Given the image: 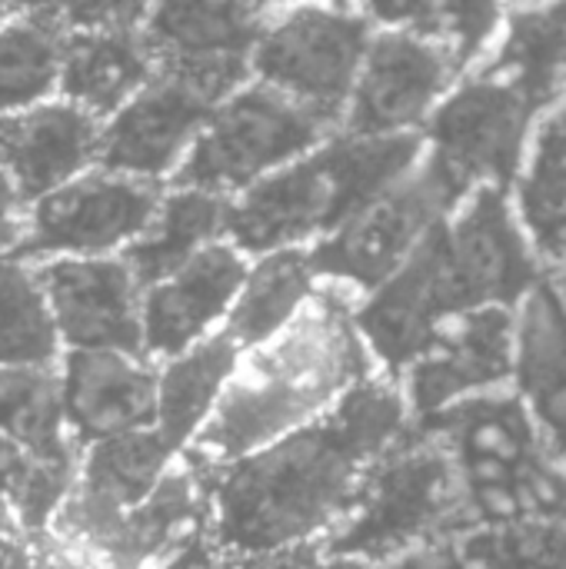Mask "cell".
<instances>
[{"instance_id": "obj_1", "label": "cell", "mask_w": 566, "mask_h": 569, "mask_svg": "<svg viewBox=\"0 0 566 569\" xmlns=\"http://www.w3.org/2000/svg\"><path fill=\"white\" fill-rule=\"evenodd\" d=\"M410 427L404 383L370 373L314 423L214 470V527L237 557L320 543L374 460Z\"/></svg>"}, {"instance_id": "obj_2", "label": "cell", "mask_w": 566, "mask_h": 569, "mask_svg": "<svg viewBox=\"0 0 566 569\" xmlns=\"http://www.w3.org/2000/svg\"><path fill=\"white\" fill-rule=\"evenodd\" d=\"M540 280V257L507 190L480 187L384 287L367 293L357 327L384 373L400 380L447 320L484 307H520Z\"/></svg>"}, {"instance_id": "obj_3", "label": "cell", "mask_w": 566, "mask_h": 569, "mask_svg": "<svg viewBox=\"0 0 566 569\" xmlns=\"http://www.w3.org/2000/svg\"><path fill=\"white\" fill-rule=\"evenodd\" d=\"M374 363L357 307L327 283L284 333L240 353L217 410L183 453L210 470L227 467L324 417Z\"/></svg>"}, {"instance_id": "obj_4", "label": "cell", "mask_w": 566, "mask_h": 569, "mask_svg": "<svg viewBox=\"0 0 566 569\" xmlns=\"http://www.w3.org/2000/svg\"><path fill=\"white\" fill-rule=\"evenodd\" d=\"M420 133H334L310 153L230 197L227 240L260 257L324 240L424 160Z\"/></svg>"}, {"instance_id": "obj_5", "label": "cell", "mask_w": 566, "mask_h": 569, "mask_svg": "<svg viewBox=\"0 0 566 569\" xmlns=\"http://www.w3.org/2000/svg\"><path fill=\"white\" fill-rule=\"evenodd\" d=\"M417 423L450 453L474 527L566 523V460L550 450L517 393L467 397Z\"/></svg>"}, {"instance_id": "obj_6", "label": "cell", "mask_w": 566, "mask_h": 569, "mask_svg": "<svg viewBox=\"0 0 566 569\" xmlns=\"http://www.w3.org/2000/svg\"><path fill=\"white\" fill-rule=\"evenodd\" d=\"M474 530L450 453L410 423L367 470L344 520L320 540L347 567L384 563Z\"/></svg>"}, {"instance_id": "obj_7", "label": "cell", "mask_w": 566, "mask_h": 569, "mask_svg": "<svg viewBox=\"0 0 566 569\" xmlns=\"http://www.w3.org/2000/svg\"><path fill=\"white\" fill-rule=\"evenodd\" d=\"M340 127L270 83H244L207 117L170 187L237 197L267 173L310 153Z\"/></svg>"}, {"instance_id": "obj_8", "label": "cell", "mask_w": 566, "mask_h": 569, "mask_svg": "<svg viewBox=\"0 0 566 569\" xmlns=\"http://www.w3.org/2000/svg\"><path fill=\"white\" fill-rule=\"evenodd\" d=\"M544 110L510 80L477 67L427 120V160L467 200L480 187L520 180Z\"/></svg>"}, {"instance_id": "obj_9", "label": "cell", "mask_w": 566, "mask_h": 569, "mask_svg": "<svg viewBox=\"0 0 566 569\" xmlns=\"http://www.w3.org/2000/svg\"><path fill=\"white\" fill-rule=\"evenodd\" d=\"M374 40V20L330 0H304L264 23L254 77L317 110L344 130V117Z\"/></svg>"}, {"instance_id": "obj_10", "label": "cell", "mask_w": 566, "mask_h": 569, "mask_svg": "<svg viewBox=\"0 0 566 569\" xmlns=\"http://www.w3.org/2000/svg\"><path fill=\"white\" fill-rule=\"evenodd\" d=\"M464 200L424 157L404 180L360 210L347 227L310 247L317 277L337 290L374 293L384 287Z\"/></svg>"}, {"instance_id": "obj_11", "label": "cell", "mask_w": 566, "mask_h": 569, "mask_svg": "<svg viewBox=\"0 0 566 569\" xmlns=\"http://www.w3.org/2000/svg\"><path fill=\"white\" fill-rule=\"evenodd\" d=\"M163 193L167 183L90 167L30 203V227L13 257H113L153 223Z\"/></svg>"}, {"instance_id": "obj_12", "label": "cell", "mask_w": 566, "mask_h": 569, "mask_svg": "<svg viewBox=\"0 0 566 569\" xmlns=\"http://www.w3.org/2000/svg\"><path fill=\"white\" fill-rule=\"evenodd\" d=\"M454 53L414 30L384 27L364 57L344 130L360 137L414 133L427 123L460 77Z\"/></svg>"}, {"instance_id": "obj_13", "label": "cell", "mask_w": 566, "mask_h": 569, "mask_svg": "<svg viewBox=\"0 0 566 569\" xmlns=\"http://www.w3.org/2000/svg\"><path fill=\"white\" fill-rule=\"evenodd\" d=\"M177 457L180 450L157 427L90 443L80 457L77 483L47 530L80 540L110 560L120 520L153 493Z\"/></svg>"}, {"instance_id": "obj_14", "label": "cell", "mask_w": 566, "mask_h": 569, "mask_svg": "<svg viewBox=\"0 0 566 569\" xmlns=\"http://www.w3.org/2000/svg\"><path fill=\"white\" fill-rule=\"evenodd\" d=\"M514 347L517 307H484L447 320L400 377L410 413L434 417L467 397L500 390L514 380Z\"/></svg>"}, {"instance_id": "obj_15", "label": "cell", "mask_w": 566, "mask_h": 569, "mask_svg": "<svg viewBox=\"0 0 566 569\" xmlns=\"http://www.w3.org/2000/svg\"><path fill=\"white\" fill-rule=\"evenodd\" d=\"M67 350L143 353V287L113 257H53L37 263Z\"/></svg>"}, {"instance_id": "obj_16", "label": "cell", "mask_w": 566, "mask_h": 569, "mask_svg": "<svg viewBox=\"0 0 566 569\" xmlns=\"http://www.w3.org/2000/svg\"><path fill=\"white\" fill-rule=\"evenodd\" d=\"M214 107L193 83L157 67L153 80L103 120L97 167L167 183L187 160Z\"/></svg>"}, {"instance_id": "obj_17", "label": "cell", "mask_w": 566, "mask_h": 569, "mask_svg": "<svg viewBox=\"0 0 566 569\" xmlns=\"http://www.w3.org/2000/svg\"><path fill=\"white\" fill-rule=\"evenodd\" d=\"M250 273L247 253L224 240H214L180 270L143 290V353L163 363L227 323L244 280Z\"/></svg>"}, {"instance_id": "obj_18", "label": "cell", "mask_w": 566, "mask_h": 569, "mask_svg": "<svg viewBox=\"0 0 566 569\" xmlns=\"http://www.w3.org/2000/svg\"><path fill=\"white\" fill-rule=\"evenodd\" d=\"M60 373L67 430L80 450L157 427L160 367L153 360L123 350H63Z\"/></svg>"}, {"instance_id": "obj_19", "label": "cell", "mask_w": 566, "mask_h": 569, "mask_svg": "<svg viewBox=\"0 0 566 569\" xmlns=\"http://www.w3.org/2000/svg\"><path fill=\"white\" fill-rule=\"evenodd\" d=\"M103 120L67 97L0 113V167L33 203L97 167Z\"/></svg>"}, {"instance_id": "obj_20", "label": "cell", "mask_w": 566, "mask_h": 569, "mask_svg": "<svg viewBox=\"0 0 566 569\" xmlns=\"http://www.w3.org/2000/svg\"><path fill=\"white\" fill-rule=\"evenodd\" d=\"M514 383L550 450L566 460V300L554 280H540L517 307Z\"/></svg>"}, {"instance_id": "obj_21", "label": "cell", "mask_w": 566, "mask_h": 569, "mask_svg": "<svg viewBox=\"0 0 566 569\" xmlns=\"http://www.w3.org/2000/svg\"><path fill=\"white\" fill-rule=\"evenodd\" d=\"M157 67L143 30H70L63 43L60 97L97 120H110L153 80Z\"/></svg>"}, {"instance_id": "obj_22", "label": "cell", "mask_w": 566, "mask_h": 569, "mask_svg": "<svg viewBox=\"0 0 566 569\" xmlns=\"http://www.w3.org/2000/svg\"><path fill=\"white\" fill-rule=\"evenodd\" d=\"M257 0H153L140 27L160 67L250 57L260 40Z\"/></svg>"}, {"instance_id": "obj_23", "label": "cell", "mask_w": 566, "mask_h": 569, "mask_svg": "<svg viewBox=\"0 0 566 569\" xmlns=\"http://www.w3.org/2000/svg\"><path fill=\"white\" fill-rule=\"evenodd\" d=\"M240 353L237 340L220 327L190 350L157 363V430L173 450L183 453L203 430L240 363Z\"/></svg>"}, {"instance_id": "obj_24", "label": "cell", "mask_w": 566, "mask_h": 569, "mask_svg": "<svg viewBox=\"0 0 566 569\" xmlns=\"http://www.w3.org/2000/svg\"><path fill=\"white\" fill-rule=\"evenodd\" d=\"M230 197L210 193L200 187H170L157 207L153 223L120 250L130 263L140 287H153L173 270H180L190 257H197L214 240L227 237Z\"/></svg>"}, {"instance_id": "obj_25", "label": "cell", "mask_w": 566, "mask_h": 569, "mask_svg": "<svg viewBox=\"0 0 566 569\" xmlns=\"http://www.w3.org/2000/svg\"><path fill=\"white\" fill-rule=\"evenodd\" d=\"M484 70L520 87L544 113L566 97V0L517 3Z\"/></svg>"}, {"instance_id": "obj_26", "label": "cell", "mask_w": 566, "mask_h": 569, "mask_svg": "<svg viewBox=\"0 0 566 569\" xmlns=\"http://www.w3.org/2000/svg\"><path fill=\"white\" fill-rule=\"evenodd\" d=\"M317 280L320 277L310 263V250L304 247L260 253L244 280V290L224 330L237 340L240 350L274 340L310 303V297L317 293Z\"/></svg>"}, {"instance_id": "obj_27", "label": "cell", "mask_w": 566, "mask_h": 569, "mask_svg": "<svg viewBox=\"0 0 566 569\" xmlns=\"http://www.w3.org/2000/svg\"><path fill=\"white\" fill-rule=\"evenodd\" d=\"M517 207L540 263L566 267V97L537 120Z\"/></svg>"}, {"instance_id": "obj_28", "label": "cell", "mask_w": 566, "mask_h": 569, "mask_svg": "<svg viewBox=\"0 0 566 569\" xmlns=\"http://www.w3.org/2000/svg\"><path fill=\"white\" fill-rule=\"evenodd\" d=\"M0 433L40 460L80 463L83 450L67 430L60 363L0 367Z\"/></svg>"}, {"instance_id": "obj_29", "label": "cell", "mask_w": 566, "mask_h": 569, "mask_svg": "<svg viewBox=\"0 0 566 569\" xmlns=\"http://www.w3.org/2000/svg\"><path fill=\"white\" fill-rule=\"evenodd\" d=\"M70 27L57 3L13 13L0 23V113L60 97L63 43Z\"/></svg>"}, {"instance_id": "obj_30", "label": "cell", "mask_w": 566, "mask_h": 569, "mask_svg": "<svg viewBox=\"0 0 566 569\" xmlns=\"http://www.w3.org/2000/svg\"><path fill=\"white\" fill-rule=\"evenodd\" d=\"M364 13L384 27L444 43L467 73L474 63H484L507 20V0H364Z\"/></svg>"}, {"instance_id": "obj_31", "label": "cell", "mask_w": 566, "mask_h": 569, "mask_svg": "<svg viewBox=\"0 0 566 569\" xmlns=\"http://www.w3.org/2000/svg\"><path fill=\"white\" fill-rule=\"evenodd\" d=\"M63 350L37 263L0 257V367L60 363Z\"/></svg>"}, {"instance_id": "obj_32", "label": "cell", "mask_w": 566, "mask_h": 569, "mask_svg": "<svg viewBox=\"0 0 566 569\" xmlns=\"http://www.w3.org/2000/svg\"><path fill=\"white\" fill-rule=\"evenodd\" d=\"M77 470L80 463L40 460L0 433V497L13 507L17 520L30 533L50 527L77 483Z\"/></svg>"}, {"instance_id": "obj_33", "label": "cell", "mask_w": 566, "mask_h": 569, "mask_svg": "<svg viewBox=\"0 0 566 569\" xmlns=\"http://www.w3.org/2000/svg\"><path fill=\"white\" fill-rule=\"evenodd\" d=\"M457 543L467 569H566V523L554 520L474 527Z\"/></svg>"}, {"instance_id": "obj_34", "label": "cell", "mask_w": 566, "mask_h": 569, "mask_svg": "<svg viewBox=\"0 0 566 569\" xmlns=\"http://www.w3.org/2000/svg\"><path fill=\"white\" fill-rule=\"evenodd\" d=\"M70 30H140L153 0H57Z\"/></svg>"}, {"instance_id": "obj_35", "label": "cell", "mask_w": 566, "mask_h": 569, "mask_svg": "<svg viewBox=\"0 0 566 569\" xmlns=\"http://www.w3.org/2000/svg\"><path fill=\"white\" fill-rule=\"evenodd\" d=\"M33 547H37V569H113L103 553L57 530L33 533Z\"/></svg>"}, {"instance_id": "obj_36", "label": "cell", "mask_w": 566, "mask_h": 569, "mask_svg": "<svg viewBox=\"0 0 566 569\" xmlns=\"http://www.w3.org/2000/svg\"><path fill=\"white\" fill-rule=\"evenodd\" d=\"M30 227V200L0 167V257H13Z\"/></svg>"}, {"instance_id": "obj_37", "label": "cell", "mask_w": 566, "mask_h": 569, "mask_svg": "<svg viewBox=\"0 0 566 569\" xmlns=\"http://www.w3.org/2000/svg\"><path fill=\"white\" fill-rule=\"evenodd\" d=\"M237 569H350L347 563L334 560L324 543H297V547H284V550H270V553H254L244 557Z\"/></svg>"}, {"instance_id": "obj_38", "label": "cell", "mask_w": 566, "mask_h": 569, "mask_svg": "<svg viewBox=\"0 0 566 569\" xmlns=\"http://www.w3.org/2000/svg\"><path fill=\"white\" fill-rule=\"evenodd\" d=\"M0 569H37L33 533L17 520L13 507L0 497Z\"/></svg>"}, {"instance_id": "obj_39", "label": "cell", "mask_w": 566, "mask_h": 569, "mask_svg": "<svg viewBox=\"0 0 566 569\" xmlns=\"http://www.w3.org/2000/svg\"><path fill=\"white\" fill-rule=\"evenodd\" d=\"M350 569H467V560L460 553V543L447 540V543H434V547H424V550H414V553H404V557H394L384 563Z\"/></svg>"}, {"instance_id": "obj_40", "label": "cell", "mask_w": 566, "mask_h": 569, "mask_svg": "<svg viewBox=\"0 0 566 569\" xmlns=\"http://www.w3.org/2000/svg\"><path fill=\"white\" fill-rule=\"evenodd\" d=\"M10 13H27V10H43V7H53L57 0H0Z\"/></svg>"}, {"instance_id": "obj_41", "label": "cell", "mask_w": 566, "mask_h": 569, "mask_svg": "<svg viewBox=\"0 0 566 569\" xmlns=\"http://www.w3.org/2000/svg\"><path fill=\"white\" fill-rule=\"evenodd\" d=\"M260 7H277V3H304V0H257Z\"/></svg>"}, {"instance_id": "obj_42", "label": "cell", "mask_w": 566, "mask_h": 569, "mask_svg": "<svg viewBox=\"0 0 566 569\" xmlns=\"http://www.w3.org/2000/svg\"><path fill=\"white\" fill-rule=\"evenodd\" d=\"M330 3H337V7H350V10H354V3H364V0H330Z\"/></svg>"}, {"instance_id": "obj_43", "label": "cell", "mask_w": 566, "mask_h": 569, "mask_svg": "<svg viewBox=\"0 0 566 569\" xmlns=\"http://www.w3.org/2000/svg\"><path fill=\"white\" fill-rule=\"evenodd\" d=\"M557 287H560V293H564V300H566V267H564V273H560V280H557Z\"/></svg>"}, {"instance_id": "obj_44", "label": "cell", "mask_w": 566, "mask_h": 569, "mask_svg": "<svg viewBox=\"0 0 566 569\" xmlns=\"http://www.w3.org/2000/svg\"><path fill=\"white\" fill-rule=\"evenodd\" d=\"M10 17H13V13H10V10H7L3 3H0V23H3V20H10Z\"/></svg>"}, {"instance_id": "obj_45", "label": "cell", "mask_w": 566, "mask_h": 569, "mask_svg": "<svg viewBox=\"0 0 566 569\" xmlns=\"http://www.w3.org/2000/svg\"><path fill=\"white\" fill-rule=\"evenodd\" d=\"M514 3H537V0H514Z\"/></svg>"}]
</instances>
